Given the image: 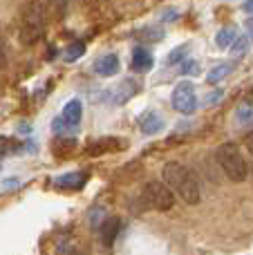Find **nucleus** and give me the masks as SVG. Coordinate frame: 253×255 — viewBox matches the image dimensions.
<instances>
[{
    "mask_svg": "<svg viewBox=\"0 0 253 255\" xmlns=\"http://www.w3.org/2000/svg\"><path fill=\"white\" fill-rule=\"evenodd\" d=\"M164 181L173 193H177L182 197V202L186 204H197L200 202V184H197L195 175L188 170L184 163L170 161L164 166Z\"/></svg>",
    "mask_w": 253,
    "mask_h": 255,
    "instance_id": "obj_1",
    "label": "nucleus"
},
{
    "mask_svg": "<svg viewBox=\"0 0 253 255\" xmlns=\"http://www.w3.org/2000/svg\"><path fill=\"white\" fill-rule=\"evenodd\" d=\"M45 31V7L43 0H29L22 9L20 40L25 45H34Z\"/></svg>",
    "mask_w": 253,
    "mask_h": 255,
    "instance_id": "obj_2",
    "label": "nucleus"
},
{
    "mask_svg": "<svg viewBox=\"0 0 253 255\" xmlns=\"http://www.w3.org/2000/svg\"><path fill=\"white\" fill-rule=\"evenodd\" d=\"M215 159H218L220 168L224 170V175L231 181H245L247 175H249V168H247V161L242 157L240 148L236 143H222L215 152Z\"/></svg>",
    "mask_w": 253,
    "mask_h": 255,
    "instance_id": "obj_3",
    "label": "nucleus"
},
{
    "mask_svg": "<svg viewBox=\"0 0 253 255\" xmlns=\"http://www.w3.org/2000/svg\"><path fill=\"white\" fill-rule=\"evenodd\" d=\"M143 199H146V204L150 208L161 211V213L170 211L175 204L173 190L166 184H161V181H150V184H146V188H143Z\"/></svg>",
    "mask_w": 253,
    "mask_h": 255,
    "instance_id": "obj_4",
    "label": "nucleus"
},
{
    "mask_svg": "<svg viewBox=\"0 0 253 255\" xmlns=\"http://www.w3.org/2000/svg\"><path fill=\"white\" fill-rule=\"evenodd\" d=\"M170 101H173V108L179 115H193L197 108V94H195L193 83H188V81L177 83L173 90V99Z\"/></svg>",
    "mask_w": 253,
    "mask_h": 255,
    "instance_id": "obj_5",
    "label": "nucleus"
},
{
    "mask_svg": "<svg viewBox=\"0 0 253 255\" xmlns=\"http://www.w3.org/2000/svg\"><path fill=\"white\" fill-rule=\"evenodd\" d=\"M85 181H88V172H67V175L58 177L54 186L61 190H79L85 186Z\"/></svg>",
    "mask_w": 253,
    "mask_h": 255,
    "instance_id": "obj_6",
    "label": "nucleus"
},
{
    "mask_svg": "<svg viewBox=\"0 0 253 255\" xmlns=\"http://www.w3.org/2000/svg\"><path fill=\"white\" fill-rule=\"evenodd\" d=\"M81 115H83V106L79 99H72L65 108H63V126L67 128H76L81 124Z\"/></svg>",
    "mask_w": 253,
    "mask_h": 255,
    "instance_id": "obj_7",
    "label": "nucleus"
},
{
    "mask_svg": "<svg viewBox=\"0 0 253 255\" xmlns=\"http://www.w3.org/2000/svg\"><path fill=\"white\" fill-rule=\"evenodd\" d=\"M119 226H121V222L117 220V217H110V220H106V222L101 224L99 233H101V242H103V247L110 249L112 244H115L117 235H119Z\"/></svg>",
    "mask_w": 253,
    "mask_h": 255,
    "instance_id": "obj_8",
    "label": "nucleus"
},
{
    "mask_svg": "<svg viewBox=\"0 0 253 255\" xmlns=\"http://www.w3.org/2000/svg\"><path fill=\"white\" fill-rule=\"evenodd\" d=\"M94 72L101 76H115L117 72H119V58H117L115 54H106L103 58H99V61L94 63Z\"/></svg>",
    "mask_w": 253,
    "mask_h": 255,
    "instance_id": "obj_9",
    "label": "nucleus"
},
{
    "mask_svg": "<svg viewBox=\"0 0 253 255\" xmlns=\"http://www.w3.org/2000/svg\"><path fill=\"white\" fill-rule=\"evenodd\" d=\"M139 128H141L143 134H157L164 128V121H161V117L157 112H146L141 117V121H139Z\"/></svg>",
    "mask_w": 253,
    "mask_h": 255,
    "instance_id": "obj_10",
    "label": "nucleus"
},
{
    "mask_svg": "<svg viewBox=\"0 0 253 255\" xmlns=\"http://www.w3.org/2000/svg\"><path fill=\"white\" fill-rule=\"evenodd\" d=\"M130 65H132L134 72H148L152 67V54L143 47H137L132 52V63Z\"/></svg>",
    "mask_w": 253,
    "mask_h": 255,
    "instance_id": "obj_11",
    "label": "nucleus"
},
{
    "mask_svg": "<svg viewBox=\"0 0 253 255\" xmlns=\"http://www.w3.org/2000/svg\"><path fill=\"white\" fill-rule=\"evenodd\" d=\"M134 92H137V83H134L132 79H126L124 83H119V88L115 90L112 99H115L117 106H121V103H126L128 99H132V97H134Z\"/></svg>",
    "mask_w": 253,
    "mask_h": 255,
    "instance_id": "obj_12",
    "label": "nucleus"
},
{
    "mask_svg": "<svg viewBox=\"0 0 253 255\" xmlns=\"http://www.w3.org/2000/svg\"><path fill=\"white\" fill-rule=\"evenodd\" d=\"M74 148H76V141L72 139V136H61V139H56L52 143V152L56 154L58 159L70 157V154L74 152Z\"/></svg>",
    "mask_w": 253,
    "mask_h": 255,
    "instance_id": "obj_13",
    "label": "nucleus"
},
{
    "mask_svg": "<svg viewBox=\"0 0 253 255\" xmlns=\"http://www.w3.org/2000/svg\"><path fill=\"white\" fill-rule=\"evenodd\" d=\"M236 38H238L236 27H224V29L218 31V36H215V43H218V47L229 49L233 43H236Z\"/></svg>",
    "mask_w": 253,
    "mask_h": 255,
    "instance_id": "obj_14",
    "label": "nucleus"
},
{
    "mask_svg": "<svg viewBox=\"0 0 253 255\" xmlns=\"http://www.w3.org/2000/svg\"><path fill=\"white\" fill-rule=\"evenodd\" d=\"M236 119L240 126H251L253 124V101H242L236 110Z\"/></svg>",
    "mask_w": 253,
    "mask_h": 255,
    "instance_id": "obj_15",
    "label": "nucleus"
},
{
    "mask_svg": "<svg viewBox=\"0 0 253 255\" xmlns=\"http://www.w3.org/2000/svg\"><path fill=\"white\" fill-rule=\"evenodd\" d=\"M119 148H121L119 141H115L112 136H108V139H101V141H97V143H92L88 148V152L90 154H101V152H108V150H119Z\"/></svg>",
    "mask_w": 253,
    "mask_h": 255,
    "instance_id": "obj_16",
    "label": "nucleus"
},
{
    "mask_svg": "<svg viewBox=\"0 0 253 255\" xmlns=\"http://www.w3.org/2000/svg\"><path fill=\"white\" fill-rule=\"evenodd\" d=\"M231 70H233V65H229V63H220V65H215L213 70L206 74V81H209L211 85H215V83H220V81H222Z\"/></svg>",
    "mask_w": 253,
    "mask_h": 255,
    "instance_id": "obj_17",
    "label": "nucleus"
},
{
    "mask_svg": "<svg viewBox=\"0 0 253 255\" xmlns=\"http://www.w3.org/2000/svg\"><path fill=\"white\" fill-rule=\"evenodd\" d=\"M83 52H85V45L83 43H72L70 47L65 49V54H63V56H65V61H76V58L79 56H83Z\"/></svg>",
    "mask_w": 253,
    "mask_h": 255,
    "instance_id": "obj_18",
    "label": "nucleus"
},
{
    "mask_svg": "<svg viewBox=\"0 0 253 255\" xmlns=\"http://www.w3.org/2000/svg\"><path fill=\"white\" fill-rule=\"evenodd\" d=\"M49 7L54 9L56 16H65L67 11V0H49Z\"/></svg>",
    "mask_w": 253,
    "mask_h": 255,
    "instance_id": "obj_19",
    "label": "nucleus"
},
{
    "mask_svg": "<svg viewBox=\"0 0 253 255\" xmlns=\"http://www.w3.org/2000/svg\"><path fill=\"white\" fill-rule=\"evenodd\" d=\"M139 36H141V38H150V40H159V38H164V31L161 29H143Z\"/></svg>",
    "mask_w": 253,
    "mask_h": 255,
    "instance_id": "obj_20",
    "label": "nucleus"
},
{
    "mask_svg": "<svg viewBox=\"0 0 253 255\" xmlns=\"http://www.w3.org/2000/svg\"><path fill=\"white\" fill-rule=\"evenodd\" d=\"M184 54H186V45H184V47H177V49H175V52H170L168 63H170V65H173V63H179V61H182V56H184Z\"/></svg>",
    "mask_w": 253,
    "mask_h": 255,
    "instance_id": "obj_21",
    "label": "nucleus"
},
{
    "mask_svg": "<svg viewBox=\"0 0 253 255\" xmlns=\"http://www.w3.org/2000/svg\"><path fill=\"white\" fill-rule=\"evenodd\" d=\"M182 72L184 74H197V72H200V65H197L195 61H186L182 65Z\"/></svg>",
    "mask_w": 253,
    "mask_h": 255,
    "instance_id": "obj_22",
    "label": "nucleus"
},
{
    "mask_svg": "<svg viewBox=\"0 0 253 255\" xmlns=\"http://www.w3.org/2000/svg\"><path fill=\"white\" fill-rule=\"evenodd\" d=\"M229 49H231V52H236V54L245 52V49H247V36H245V38H236V43H233Z\"/></svg>",
    "mask_w": 253,
    "mask_h": 255,
    "instance_id": "obj_23",
    "label": "nucleus"
},
{
    "mask_svg": "<svg viewBox=\"0 0 253 255\" xmlns=\"http://www.w3.org/2000/svg\"><path fill=\"white\" fill-rule=\"evenodd\" d=\"M222 97V92H213V94H206V99H204V106H213L218 99Z\"/></svg>",
    "mask_w": 253,
    "mask_h": 255,
    "instance_id": "obj_24",
    "label": "nucleus"
},
{
    "mask_svg": "<svg viewBox=\"0 0 253 255\" xmlns=\"http://www.w3.org/2000/svg\"><path fill=\"white\" fill-rule=\"evenodd\" d=\"M242 9H245L247 13H253V0H245V4H242Z\"/></svg>",
    "mask_w": 253,
    "mask_h": 255,
    "instance_id": "obj_25",
    "label": "nucleus"
},
{
    "mask_svg": "<svg viewBox=\"0 0 253 255\" xmlns=\"http://www.w3.org/2000/svg\"><path fill=\"white\" fill-rule=\"evenodd\" d=\"M247 148H249V152L253 154V132L251 134H247Z\"/></svg>",
    "mask_w": 253,
    "mask_h": 255,
    "instance_id": "obj_26",
    "label": "nucleus"
},
{
    "mask_svg": "<svg viewBox=\"0 0 253 255\" xmlns=\"http://www.w3.org/2000/svg\"><path fill=\"white\" fill-rule=\"evenodd\" d=\"M247 31H249V36H251V38H253V18H251V20H249V22H247Z\"/></svg>",
    "mask_w": 253,
    "mask_h": 255,
    "instance_id": "obj_27",
    "label": "nucleus"
},
{
    "mask_svg": "<svg viewBox=\"0 0 253 255\" xmlns=\"http://www.w3.org/2000/svg\"><path fill=\"white\" fill-rule=\"evenodd\" d=\"M2 63H4V52H2V47H0V67H2Z\"/></svg>",
    "mask_w": 253,
    "mask_h": 255,
    "instance_id": "obj_28",
    "label": "nucleus"
}]
</instances>
